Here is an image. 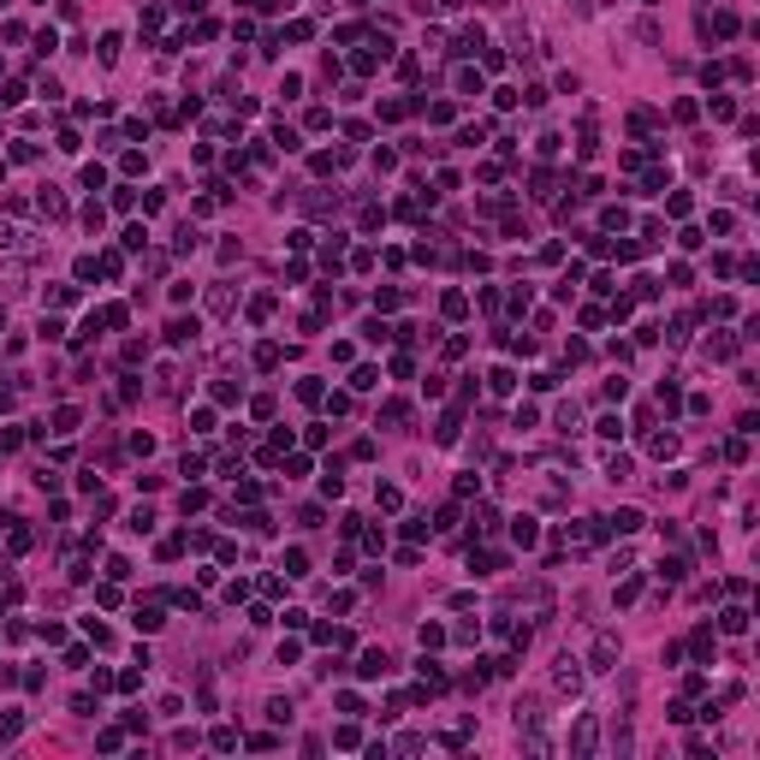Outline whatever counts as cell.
Returning <instances> with one entry per match:
<instances>
[{
    "label": "cell",
    "instance_id": "obj_1",
    "mask_svg": "<svg viewBox=\"0 0 760 760\" xmlns=\"http://www.w3.org/2000/svg\"><path fill=\"white\" fill-rule=\"evenodd\" d=\"M612 659H618V641L600 636V641H594V671H612Z\"/></svg>",
    "mask_w": 760,
    "mask_h": 760
},
{
    "label": "cell",
    "instance_id": "obj_2",
    "mask_svg": "<svg viewBox=\"0 0 760 760\" xmlns=\"http://www.w3.org/2000/svg\"><path fill=\"white\" fill-rule=\"evenodd\" d=\"M558 689H570V695L582 689V671H576V659H558Z\"/></svg>",
    "mask_w": 760,
    "mask_h": 760
},
{
    "label": "cell",
    "instance_id": "obj_3",
    "mask_svg": "<svg viewBox=\"0 0 760 760\" xmlns=\"http://www.w3.org/2000/svg\"><path fill=\"white\" fill-rule=\"evenodd\" d=\"M612 529H618V535H630V529H641V511H618V517H612Z\"/></svg>",
    "mask_w": 760,
    "mask_h": 760
},
{
    "label": "cell",
    "instance_id": "obj_4",
    "mask_svg": "<svg viewBox=\"0 0 760 760\" xmlns=\"http://www.w3.org/2000/svg\"><path fill=\"white\" fill-rule=\"evenodd\" d=\"M357 671H362V677H380V671H387V654H362Z\"/></svg>",
    "mask_w": 760,
    "mask_h": 760
},
{
    "label": "cell",
    "instance_id": "obj_5",
    "mask_svg": "<svg viewBox=\"0 0 760 760\" xmlns=\"http://www.w3.org/2000/svg\"><path fill=\"white\" fill-rule=\"evenodd\" d=\"M725 630H730V636H743V630H748V612L730 606V612H725Z\"/></svg>",
    "mask_w": 760,
    "mask_h": 760
}]
</instances>
